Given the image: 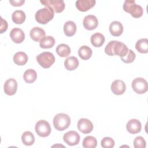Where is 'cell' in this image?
I'll use <instances>...</instances> for the list:
<instances>
[{
    "label": "cell",
    "instance_id": "obj_1",
    "mask_svg": "<svg viewBox=\"0 0 148 148\" xmlns=\"http://www.w3.org/2000/svg\"><path fill=\"white\" fill-rule=\"evenodd\" d=\"M123 9L135 18L140 17L143 13L142 7L135 3V1L126 0L123 4Z\"/></svg>",
    "mask_w": 148,
    "mask_h": 148
},
{
    "label": "cell",
    "instance_id": "obj_2",
    "mask_svg": "<svg viewBox=\"0 0 148 148\" xmlns=\"http://www.w3.org/2000/svg\"><path fill=\"white\" fill-rule=\"evenodd\" d=\"M53 122L56 130L61 131L69 127L71 124V119L68 114L60 113L54 117Z\"/></svg>",
    "mask_w": 148,
    "mask_h": 148
},
{
    "label": "cell",
    "instance_id": "obj_3",
    "mask_svg": "<svg viewBox=\"0 0 148 148\" xmlns=\"http://www.w3.org/2000/svg\"><path fill=\"white\" fill-rule=\"evenodd\" d=\"M54 16V12L53 10L48 7H45L38 10L35 13V17L38 23L46 24L53 18Z\"/></svg>",
    "mask_w": 148,
    "mask_h": 148
},
{
    "label": "cell",
    "instance_id": "obj_4",
    "mask_svg": "<svg viewBox=\"0 0 148 148\" xmlns=\"http://www.w3.org/2000/svg\"><path fill=\"white\" fill-rule=\"evenodd\" d=\"M36 60L41 66L44 68H49L55 62V57L53 53L45 51L36 56Z\"/></svg>",
    "mask_w": 148,
    "mask_h": 148
},
{
    "label": "cell",
    "instance_id": "obj_5",
    "mask_svg": "<svg viewBox=\"0 0 148 148\" xmlns=\"http://www.w3.org/2000/svg\"><path fill=\"white\" fill-rule=\"evenodd\" d=\"M35 130L36 134L41 137L48 136L51 131L49 123L44 120H39L35 124Z\"/></svg>",
    "mask_w": 148,
    "mask_h": 148
},
{
    "label": "cell",
    "instance_id": "obj_6",
    "mask_svg": "<svg viewBox=\"0 0 148 148\" xmlns=\"http://www.w3.org/2000/svg\"><path fill=\"white\" fill-rule=\"evenodd\" d=\"M40 3L53 10L54 12L60 13L65 9V3L62 0H41Z\"/></svg>",
    "mask_w": 148,
    "mask_h": 148
},
{
    "label": "cell",
    "instance_id": "obj_7",
    "mask_svg": "<svg viewBox=\"0 0 148 148\" xmlns=\"http://www.w3.org/2000/svg\"><path fill=\"white\" fill-rule=\"evenodd\" d=\"M132 88L137 94H144L148 89L147 82L142 77H136L132 82Z\"/></svg>",
    "mask_w": 148,
    "mask_h": 148
},
{
    "label": "cell",
    "instance_id": "obj_8",
    "mask_svg": "<svg viewBox=\"0 0 148 148\" xmlns=\"http://www.w3.org/2000/svg\"><path fill=\"white\" fill-rule=\"evenodd\" d=\"M80 135L75 131H70L66 132L63 136L64 141L69 146H75L80 142Z\"/></svg>",
    "mask_w": 148,
    "mask_h": 148
},
{
    "label": "cell",
    "instance_id": "obj_9",
    "mask_svg": "<svg viewBox=\"0 0 148 148\" xmlns=\"http://www.w3.org/2000/svg\"><path fill=\"white\" fill-rule=\"evenodd\" d=\"M77 125L78 130L85 134L90 133L93 130L92 123L87 119L82 118L79 119Z\"/></svg>",
    "mask_w": 148,
    "mask_h": 148
},
{
    "label": "cell",
    "instance_id": "obj_10",
    "mask_svg": "<svg viewBox=\"0 0 148 148\" xmlns=\"http://www.w3.org/2000/svg\"><path fill=\"white\" fill-rule=\"evenodd\" d=\"M83 24L85 29L87 30H93L98 25V20L95 16L89 14L84 17Z\"/></svg>",
    "mask_w": 148,
    "mask_h": 148
},
{
    "label": "cell",
    "instance_id": "obj_11",
    "mask_svg": "<svg viewBox=\"0 0 148 148\" xmlns=\"http://www.w3.org/2000/svg\"><path fill=\"white\" fill-rule=\"evenodd\" d=\"M128 50V49L127 46L124 43L114 40L112 49L114 55H117L120 57H123L127 54Z\"/></svg>",
    "mask_w": 148,
    "mask_h": 148
},
{
    "label": "cell",
    "instance_id": "obj_12",
    "mask_svg": "<svg viewBox=\"0 0 148 148\" xmlns=\"http://www.w3.org/2000/svg\"><path fill=\"white\" fill-rule=\"evenodd\" d=\"M4 91L8 95H14L17 90V81L13 78H10L6 80L3 86Z\"/></svg>",
    "mask_w": 148,
    "mask_h": 148
},
{
    "label": "cell",
    "instance_id": "obj_13",
    "mask_svg": "<svg viewBox=\"0 0 148 148\" xmlns=\"http://www.w3.org/2000/svg\"><path fill=\"white\" fill-rule=\"evenodd\" d=\"M126 128L127 131L130 134H135L140 131L142 125L139 120L133 119L127 122L126 124Z\"/></svg>",
    "mask_w": 148,
    "mask_h": 148
},
{
    "label": "cell",
    "instance_id": "obj_14",
    "mask_svg": "<svg viewBox=\"0 0 148 148\" xmlns=\"http://www.w3.org/2000/svg\"><path fill=\"white\" fill-rule=\"evenodd\" d=\"M110 88L113 94L119 95L123 94L125 92L126 86L123 81L121 80H115L112 83Z\"/></svg>",
    "mask_w": 148,
    "mask_h": 148
},
{
    "label": "cell",
    "instance_id": "obj_15",
    "mask_svg": "<svg viewBox=\"0 0 148 148\" xmlns=\"http://www.w3.org/2000/svg\"><path fill=\"white\" fill-rule=\"evenodd\" d=\"M12 40L16 43H21L25 39V34L23 31L18 28H14L10 32Z\"/></svg>",
    "mask_w": 148,
    "mask_h": 148
},
{
    "label": "cell",
    "instance_id": "obj_16",
    "mask_svg": "<svg viewBox=\"0 0 148 148\" xmlns=\"http://www.w3.org/2000/svg\"><path fill=\"white\" fill-rule=\"evenodd\" d=\"M95 3V0H77L76 2V6L80 11L86 12L92 8Z\"/></svg>",
    "mask_w": 148,
    "mask_h": 148
},
{
    "label": "cell",
    "instance_id": "obj_17",
    "mask_svg": "<svg viewBox=\"0 0 148 148\" xmlns=\"http://www.w3.org/2000/svg\"><path fill=\"white\" fill-rule=\"evenodd\" d=\"M45 34L44 29L38 27L32 28L29 32L31 38L35 42L40 41L45 36Z\"/></svg>",
    "mask_w": 148,
    "mask_h": 148
},
{
    "label": "cell",
    "instance_id": "obj_18",
    "mask_svg": "<svg viewBox=\"0 0 148 148\" xmlns=\"http://www.w3.org/2000/svg\"><path fill=\"white\" fill-rule=\"evenodd\" d=\"M109 31L114 36H120L123 31V26L120 22L113 21L109 25Z\"/></svg>",
    "mask_w": 148,
    "mask_h": 148
},
{
    "label": "cell",
    "instance_id": "obj_19",
    "mask_svg": "<svg viewBox=\"0 0 148 148\" xmlns=\"http://www.w3.org/2000/svg\"><path fill=\"white\" fill-rule=\"evenodd\" d=\"M76 25L72 21H68L64 25V32L66 36H72L76 32Z\"/></svg>",
    "mask_w": 148,
    "mask_h": 148
},
{
    "label": "cell",
    "instance_id": "obj_20",
    "mask_svg": "<svg viewBox=\"0 0 148 148\" xmlns=\"http://www.w3.org/2000/svg\"><path fill=\"white\" fill-rule=\"evenodd\" d=\"M79 62L78 59L73 56L69 57L64 61V66L68 71H73L77 68Z\"/></svg>",
    "mask_w": 148,
    "mask_h": 148
},
{
    "label": "cell",
    "instance_id": "obj_21",
    "mask_svg": "<svg viewBox=\"0 0 148 148\" xmlns=\"http://www.w3.org/2000/svg\"><path fill=\"white\" fill-rule=\"evenodd\" d=\"M91 43L95 47H99L105 42V37L101 33H95L91 36Z\"/></svg>",
    "mask_w": 148,
    "mask_h": 148
},
{
    "label": "cell",
    "instance_id": "obj_22",
    "mask_svg": "<svg viewBox=\"0 0 148 148\" xmlns=\"http://www.w3.org/2000/svg\"><path fill=\"white\" fill-rule=\"evenodd\" d=\"M28 59V56L23 51L17 52L13 56V61L18 65H25L27 62Z\"/></svg>",
    "mask_w": 148,
    "mask_h": 148
},
{
    "label": "cell",
    "instance_id": "obj_23",
    "mask_svg": "<svg viewBox=\"0 0 148 148\" xmlns=\"http://www.w3.org/2000/svg\"><path fill=\"white\" fill-rule=\"evenodd\" d=\"M26 16L21 10H15L12 14V18L13 21L17 24H21L23 23L25 20Z\"/></svg>",
    "mask_w": 148,
    "mask_h": 148
},
{
    "label": "cell",
    "instance_id": "obj_24",
    "mask_svg": "<svg viewBox=\"0 0 148 148\" xmlns=\"http://www.w3.org/2000/svg\"><path fill=\"white\" fill-rule=\"evenodd\" d=\"M135 48L140 53H147L148 52V39L143 38L138 40L135 44Z\"/></svg>",
    "mask_w": 148,
    "mask_h": 148
},
{
    "label": "cell",
    "instance_id": "obj_25",
    "mask_svg": "<svg viewBox=\"0 0 148 148\" xmlns=\"http://www.w3.org/2000/svg\"><path fill=\"white\" fill-rule=\"evenodd\" d=\"M92 50L87 46H81L78 50V54L79 57L83 60L89 59L92 56Z\"/></svg>",
    "mask_w": 148,
    "mask_h": 148
},
{
    "label": "cell",
    "instance_id": "obj_26",
    "mask_svg": "<svg viewBox=\"0 0 148 148\" xmlns=\"http://www.w3.org/2000/svg\"><path fill=\"white\" fill-rule=\"evenodd\" d=\"M37 77V73L36 71L32 69H28L26 70L23 75L24 81L27 83H34Z\"/></svg>",
    "mask_w": 148,
    "mask_h": 148
},
{
    "label": "cell",
    "instance_id": "obj_27",
    "mask_svg": "<svg viewBox=\"0 0 148 148\" xmlns=\"http://www.w3.org/2000/svg\"><path fill=\"white\" fill-rule=\"evenodd\" d=\"M55 44V39L52 36H45L40 42L39 46L43 49L51 48Z\"/></svg>",
    "mask_w": 148,
    "mask_h": 148
},
{
    "label": "cell",
    "instance_id": "obj_28",
    "mask_svg": "<svg viewBox=\"0 0 148 148\" xmlns=\"http://www.w3.org/2000/svg\"><path fill=\"white\" fill-rule=\"evenodd\" d=\"M56 52L60 57H66L70 54L71 49L67 45L62 43L57 46L56 48Z\"/></svg>",
    "mask_w": 148,
    "mask_h": 148
},
{
    "label": "cell",
    "instance_id": "obj_29",
    "mask_svg": "<svg viewBox=\"0 0 148 148\" xmlns=\"http://www.w3.org/2000/svg\"><path fill=\"white\" fill-rule=\"evenodd\" d=\"M21 140L24 145L31 146L33 145L35 142V137L31 132L25 131L22 134Z\"/></svg>",
    "mask_w": 148,
    "mask_h": 148
},
{
    "label": "cell",
    "instance_id": "obj_30",
    "mask_svg": "<svg viewBox=\"0 0 148 148\" xmlns=\"http://www.w3.org/2000/svg\"><path fill=\"white\" fill-rule=\"evenodd\" d=\"M97 145V139L92 136H87L85 137L82 143V146L85 148H95Z\"/></svg>",
    "mask_w": 148,
    "mask_h": 148
},
{
    "label": "cell",
    "instance_id": "obj_31",
    "mask_svg": "<svg viewBox=\"0 0 148 148\" xmlns=\"http://www.w3.org/2000/svg\"><path fill=\"white\" fill-rule=\"evenodd\" d=\"M135 57L136 56L135 53L132 50L128 49L127 54L124 57H121V60L124 62L129 64L132 62L134 61V60L135 59Z\"/></svg>",
    "mask_w": 148,
    "mask_h": 148
},
{
    "label": "cell",
    "instance_id": "obj_32",
    "mask_svg": "<svg viewBox=\"0 0 148 148\" xmlns=\"http://www.w3.org/2000/svg\"><path fill=\"white\" fill-rule=\"evenodd\" d=\"M101 146L103 148H112L114 146V140L110 137H105L101 140Z\"/></svg>",
    "mask_w": 148,
    "mask_h": 148
},
{
    "label": "cell",
    "instance_id": "obj_33",
    "mask_svg": "<svg viewBox=\"0 0 148 148\" xmlns=\"http://www.w3.org/2000/svg\"><path fill=\"white\" fill-rule=\"evenodd\" d=\"M146 145V140L142 136H136L134 140V146L135 148H145Z\"/></svg>",
    "mask_w": 148,
    "mask_h": 148
},
{
    "label": "cell",
    "instance_id": "obj_34",
    "mask_svg": "<svg viewBox=\"0 0 148 148\" xmlns=\"http://www.w3.org/2000/svg\"><path fill=\"white\" fill-rule=\"evenodd\" d=\"M114 43V40H112L110 41L108 45L106 46L105 48V52L106 54H108V56H114L113 51H112V49H113V44Z\"/></svg>",
    "mask_w": 148,
    "mask_h": 148
},
{
    "label": "cell",
    "instance_id": "obj_35",
    "mask_svg": "<svg viewBox=\"0 0 148 148\" xmlns=\"http://www.w3.org/2000/svg\"><path fill=\"white\" fill-rule=\"evenodd\" d=\"M0 33L2 34L3 32L6 31L8 28V23L7 21L3 19L2 17H1V27H0Z\"/></svg>",
    "mask_w": 148,
    "mask_h": 148
},
{
    "label": "cell",
    "instance_id": "obj_36",
    "mask_svg": "<svg viewBox=\"0 0 148 148\" xmlns=\"http://www.w3.org/2000/svg\"><path fill=\"white\" fill-rule=\"evenodd\" d=\"M10 3L14 6H20L25 2L24 0H10Z\"/></svg>",
    "mask_w": 148,
    "mask_h": 148
}]
</instances>
